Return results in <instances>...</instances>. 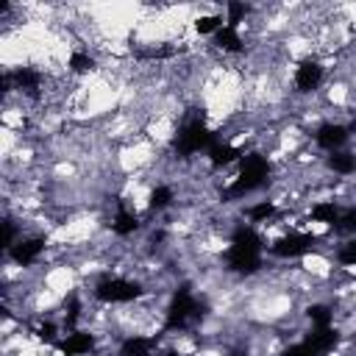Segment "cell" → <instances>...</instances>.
<instances>
[{"mask_svg":"<svg viewBox=\"0 0 356 356\" xmlns=\"http://www.w3.org/2000/svg\"><path fill=\"white\" fill-rule=\"evenodd\" d=\"M334 261L339 264V267H356V239H345L337 250H334Z\"/></svg>","mask_w":356,"mask_h":356,"instance_id":"e0dca14e","label":"cell"},{"mask_svg":"<svg viewBox=\"0 0 356 356\" xmlns=\"http://www.w3.org/2000/svg\"><path fill=\"white\" fill-rule=\"evenodd\" d=\"M325 81V64L320 56H303L292 70V89L300 97H312Z\"/></svg>","mask_w":356,"mask_h":356,"instance_id":"277c9868","label":"cell"},{"mask_svg":"<svg viewBox=\"0 0 356 356\" xmlns=\"http://www.w3.org/2000/svg\"><path fill=\"white\" fill-rule=\"evenodd\" d=\"M95 70H97V56L89 53V47H75L70 53V58H67V75L83 78V75H92Z\"/></svg>","mask_w":356,"mask_h":356,"instance_id":"8fae6325","label":"cell"},{"mask_svg":"<svg viewBox=\"0 0 356 356\" xmlns=\"http://www.w3.org/2000/svg\"><path fill=\"white\" fill-rule=\"evenodd\" d=\"M317 248H320V236H317V234L289 228V231H284L281 236H275V239L267 245V253L275 256V259H298V256L314 253Z\"/></svg>","mask_w":356,"mask_h":356,"instance_id":"3957f363","label":"cell"},{"mask_svg":"<svg viewBox=\"0 0 356 356\" xmlns=\"http://www.w3.org/2000/svg\"><path fill=\"white\" fill-rule=\"evenodd\" d=\"M114 356H159V342L150 334H128L120 339Z\"/></svg>","mask_w":356,"mask_h":356,"instance_id":"ba28073f","label":"cell"},{"mask_svg":"<svg viewBox=\"0 0 356 356\" xmlns=\"http://www.w3.org/2000/svg\"><path fill=\"white\" fill-rule=\"evenodd\" d=\"M278 200H273V197H264V200H256V203H250L248 209H245V220H248V225H261V222H267V220H275L278 217Z\"/></svg>","mask_w":356,"mask_h":356,"instance_id":"7c38bea8","label":"cell"},{"mask_svg":"<svg viewBox=\"0 0 356 356\" xmlns=\"http://www.w3.org/2000/svg\"><path fill=\"white\" fill-rule=\"evenodd\" d=\"M331 231H337V234H356V203L342 206L339 220H337V225Z\"/></svg>","mask_w":356,"mask_h":356,"instance_id":"2e32d148","label":"cell"},{"mask_svg":"<svg viewBox=\"0 0 356 356\" xmlns=\"http://www.w3.org/2000/svg\"><path fill=\"white\" fill-rule=\"evenodd\" d=\"M175 186L170 181H156L147 192V214H161L175 206Z\"/></svg>","mask_w":356,"mask_h":356,"instance_id":"9c48e42d","label":"cell"},{"mask_svg":"<svg viewBox=\"0 0 356 356\" xmlns=\"http://www.w3.org/2000/svg\"><path fill=\"white\" fill-rule=\"evenodd\" d=\"M248 14H250V6H245V3H225V25L228 28H242V22L248 19Z\"/></svg>","mask_w":356,"mask_h":356,"instance_id":"9a60e30c","label":"cell"},{"mask_svg":"<svg viewBox=\"0 0 356 356\" xmlns=\"http://www.w3.org/2000/svg\"><path fill=\"white\" fill-rule=\"evenodd\" d=\"M350 128H348V122H342V120H323L320 125H314V131H312V139H314V145L320 147V150H325V153H334V150H345V145L350 142Z\"/></svg>","mask_w":356,"mask_h":356,"instance_id":"8992f818","label":"cell"},{"mask_svg":"<svg viewBox=\"0 0 356 356\" xmlns=\"http://www.w3.org/2000/svg\"><path fill=\"white\" fill-rule=\"evenodd\" d=\"M325 170L334 175H356V150H334L325 156Z\"/></svg>","mask_w":356,"mask_h":356,"instance_id":"4fadbf2b","label":"cell"},{"mask_svg":"<svg viewBox=\"0 0 356 356\" xmlns=\"http://www.w3.org/2000/svg\"><path fill=\"white\" fill-rule=\"evenodd\" d=\"M147 295L145 284L139 278L131 275H114V273H103L95 284H92V298L103 306H128V303H139Z\"/></svg>","mask_w":356,"mask_h":356,"instance_id":"7a4b0ae2","label":"cell"},{"mask_svg":"<svg viewBox=\"0 0 356 356\" xmlns=\"http://www.w3.org/2000/svg\"><path fill=\"white\" fill-rule=\"evenodd\" d=\"M339 211H342V206H339L334 197H331V200H317V203H312V209H309V220L334 228L337 220H339Z\"/></svg>","mask_w":356,"mask_h":356,"instance_id":"5bb4252c","label":"cell"},{"mask_svg":"<svg viewBox=\"0 0 356 356\" xmlns=\"http://www.w3.org/2000/svg\"><path fill=\"white\" fill-rule=\"evenodd\" d=\"M97 334L89 331V328H75V331H67L58 342V353L61 356H92L95 348H97Z\"/></svg>","mask_w":356,"mask_h":356,"instance_id":"52a82bcc","label":"cell"},{"mask_svg":"<svg viewBox=\"0 0 356 356\" xmlns=\"http://www.w3.org/2000/svg\"><path fill=\"white\" fill-rule=\"evenodd\" d=\"M211 44H214V50L222 53V56H239V53H245V36H242L236 28H228V25H222V28L211 36Z\"/></svg>","mask_w":356,"mask_h":356,"instance_id":"30bf717a","label":"cell"},{"mask_svg":"<svg viewBox=\"0 0 356 356\" xmlns=\"http://www.w3.org/2000/svg\"><path fill=\"white\" fill-rule=\"evenodd\" d=\"M281 356H317L303 339H298V342H289L284 350H281Z\"/></svg>","mask_w":356,"mask_h":356,"instance_id":"ac0fdd59","label":"cell"},{"mask_svg":"<svg viewBox=\"0 0 356 356\" xmlns=\"http://www.w3.org/2000/svg\"><path fill=\"white\" fill-rule=\"evenodd\" d=\"M231 356H245V353H231Z\"/></svg>","mask_w":356,"mask_h":356,"instance_id":"d6986e66","label":"cell"},{"mask_svg":"<svg viewBox=\"0 0 356 356\" xmlns=\"http://www.w3.org/2000/svg\"><path fill=\"white\" fill-rule=\"evenodd\" d=\"M44 250H47V236H44L42 231H33V234H22V236L6 250V259H8L14 267L28 270V267H36V264L42 261Z\"/></svg>","mask_w":356,"mask_h":356,"instance_id":"5b68a950","label":"cell"},{"mask_svg":"<svg viewBox=\"0 0 356 356\" xmlns=\"http://www.w3.org/2000/svg\"><path fill=\"white\" fill-rule=\"evenodd\" d=\"M270 172H273V161L267 159L264 150H245L242 159L236 161L234 178L222 189V197L225 200H242V197L264 189L270 181Z\"/></svg>","mask_w":356,"mask_h":356,"instance_id":"6da1fadb","label":"cell"}]
</instances>
